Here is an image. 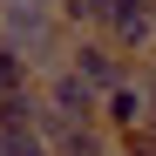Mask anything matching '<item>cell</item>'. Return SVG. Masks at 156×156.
<instances>
[{
    "instance_id": "obj_1",
    "label": "cell",
    "mask_w": 156,
    "mask_h": 156,
    "mask_svg": "<svg viewBox=\"0 0 156 156\" xmlns=\"http://www.w3.org/2000/svg\"><path fill=\"white\" fill-rule=\"evenodd\" d=\"M102 41L115 48L122 61H149L156 55V20H149V0H109V14H102Z\"/></svg>"
},
{
    "instance_id": "obj_2",
    "label": "cell",
    "mask_w": 156,
    "mask_h": 156,
    "mask_svg": "<svg viewBox=\"0 0 156 156\" xmlns=\"http://www.w3.org/2000/svg\"><path fill=\"white\" fill-rule=\"evenodd\" d=\"M68 68H75V82L95 88V95H109V88H122L129 75H136V61H122L102 34H68Z\"/></svg>"
},
{
    "instance_id": "obj_3",
    "label": "cell",
    "mask_w": 156,
    "mask_h": 156,
    "mask_svg": "<svg viewBox=\"0 0 156 156\" xmlns=\"http://www.w3.org/2000/svg\"><path fill=\"white\" fill-rule=\"evenodd\" d=\"M41 102H48V115H55V122H102V95L75 82L68 61L41 75Z\"/></svg>"
},
{
    "instance_id": "obj_4",
    "label": "cell",
    "mask_w": 156,
    "mask_h": 156,
    "mask_svg": "<svg viewBox=\"0 0 156 156\" xmlns=\"http://www.w3.org/2000/svg\"><path fill=\"white\" fill-rule=\"evenodd\" d=\"M143 122H149V102H143V88H136V75H129L122 88L102 95V129H109V136H129V129H143Z\"/></svg>"
},
{
    "instance_id": "obj_5",
    "label": "cell",
    "mask_w": 156,
    "mask_h": 156,
    "mask_svg": "<svg viewBox=\"0 0 156 156\" xmlns=\"http://www.w3.org/2000/svg\"><path fill=\"white\" fill-rule=\"evenodd\" d=\"M48 102H41V82L20 88V95H0V129H41Z\"/></svg>"
},
{
    "instance_id": "obj_6",
    "label": "cell",
    "mask_w": 156,
    "mask_h": 156,
    "mask_svg": "<svg viewBox=\"0 0 156 156\" xmlns=\"http://www.w3.org/2000/svg\"><path fill=\"white\" fill-rule=\"evenodd\" d=\"M20 88H34V68L14 55V48H0V95H20Z\"/></svg>"
},
{
    "instance_id": "obj_7",
    "label": "cell",
    "mask_w": 156,
    "mask_h": 156,
    "mask_svg": "<svg viewBox=\"0 0 156 156\" xmlns=\"http://www.w3.org/2000/svg\"><path fill=\"white\" fill-rule=\"evenodd\" d=\"M0 156H55L34 129H0Z\"/></svg>"
},
{
    "instance_id": "obj_8",
    "label": "cell",
    "mask_w": 156,
    "mask_h": 156,
    "mask_svg": "<svg viewBox=\"0 0 156 156\" xmlns=\"http://www.w3.org/2000/svg\"><path fill=\"white\" fill-rule=\"evenodd\" d=\"M115 156H156V129H129V136H115Z\"/></svg>"
},
{
    "instance_id": "obj_9",
    "label": "cell",
    "mask_w": 156,
    "mask_h": 156,
    "mask_svg": "<svg viewBox=\"0 0 156 156\" xmlns=\"http://www.w3.org/2000/svg\"><path fill=\"white\" fill-rule=\"evenodd\" d=\"M136 88H143V102H149V129H156V55L136 61Z\"/></svg>"
},
{
    "instance_id": "obj_10",
    "label": "cell",
    "mask_w": 156,
    "mask_h": 156,
    "mask_svg": "<svg viewBox=\"0 0 156 156\" xmlns=\"http://www.w3.org/2000/svg\"><path fill=\"white\" fill-rule=\"evenodd\" d=\"M149 20H156V0H149Z\"/></svg>"
},
{
    "instance_id": "obj_11",
    "label": "cell",
    "mask_w": 156,
    "mask_h": 156,
    "mask_svg": "<svg viewBox=\"0 0 156 156\" xmlns=\"http://www.w3.org/2000/svg\"><path fill=\"white\" fill-rule=\"evenodd\" d=\"M109 156H115V149H109Z\"/></svg>"
}]
</instances>
